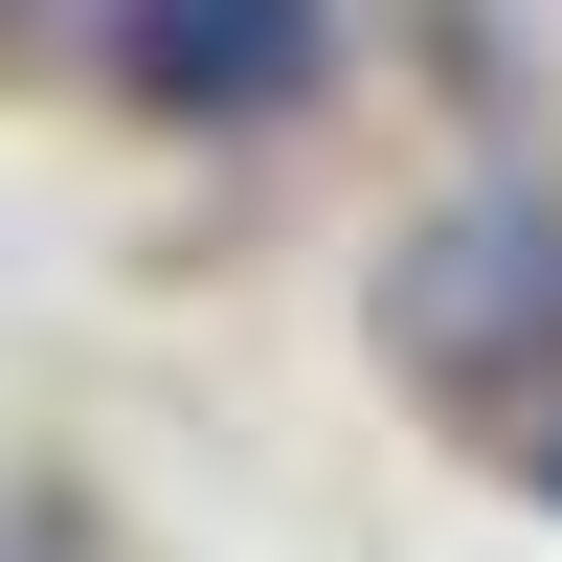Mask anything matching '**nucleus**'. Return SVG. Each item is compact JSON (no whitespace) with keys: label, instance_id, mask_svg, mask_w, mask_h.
<instances>
[{"label":"nucleus","instance_id":"obj_3","mask_svg":"<svg viewBox=\"0 0 562 562\" xmlns=\"http://www.w3.org/2000/svg\"><path fill=\"white\" fill-rule=\"evenodd\" d=\"M540 495H562V428H540Z\"/></svg>","mask_w":562,"mask_h":562},{"label":"nucleus","instance_id":"obj_4","mask_svg":"<svg viewBox=\"0 0 562 562\" xmlns=\"http://www.w3.org/2000/svg\"><path fill=\"white\" fill-rule=\"evenodd\" d=\"M0 562H45V540H0Z\"/></svg>","mask_w":562,"mask_h":562},{"label":"nucleus","instance_id":"obj_1","mask_svg":"<svg viewBox=\"0 0 562 562\" xmlns=\"http://www.w3.org/2000/svg\"><path fill=\"white\" fill-rule=\"evenodd\" d=\"M383 338H405V383H450V405L540 383V360H562V203H540V180L428 203V225L383 248Z\"/></svg>","mask_w":562,"mask_h":562},{"label":"nucleus","instance_id":"obj_2","mask_svg":"<svg viewBox=\"0 0 562 562\" xmlns=\"http://www.w3.org/2000/svg\"><path fill=\"white\" fill-rule=\"evenodd\" d=\"M113 90L135 113H180V135H270V113H315V68H338V0H113Z\"/></svg>","mask_w":562,"mask_h":562}]
</instances>
